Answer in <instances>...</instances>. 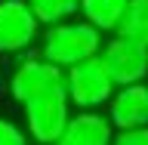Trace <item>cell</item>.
<instances>
[{
  "instance_id": "obj_4",
  "label": "cell",
  "mask_w": 148,
  "mask_h": 145,
  "mask_svg": "<svg viewBox=\"0 0 148 145\" xmlns=\"http://www.w3.org/2000/svg\"><path fill=\"white\" fill-rule=\"evenodd\" d=\"M59 87H65V68L49 62L43 53L40 56H25L9 71V96L18 105H25V102L43 96V93H53Z\"/></svg>"
},
{
  "instance_id": "obj_6",
  "label": "cell",
  "mask_w": 148,
  "mask_h": 145,
  "mask_svg": "<svg viewBox=\"0 0 148 145\" xmlns=\"http://www.w3.org/2000/svg\"><path fill=\"white\" fill-rule=\"evenodd\" d=\"M102 62L111 71L117 87H127V83H139L148 77V46L139 43V40H130V37L117 34L105 40L102 46Z\"/></svg>"
},
{
  "instance_id": "obj_12",
  "label": "cell",
  "mask_w": 148,
  "mask_h": 145,
  "mask_svg": "<svg viewBox=\"0 0 148 145\" xmlns=\"http://www.w3.org/2000/svg\"><path fill=\"white\" fill-rule=\"evenodd\" d=\"M28 142H31L28 130H22L9 118H0V145H28Z\"/></svg>"
},
{
  "instance_id": "obj_5",
  "label": "cell",
  "mask_w": 148,
  "mask_h": 145,
  "mask_svg": "<svg viewBox=\"0 0 148 145\" xmlns=\"http://www.w3.org/2000/svg\"><path fill=\"white\" fill-rule=\"evenodd\" d=\"M40 34V19L28 0H0V53H25Z\"/></svg>"
},
{
  "instance_id": "obj_2",
  "label": "cell",
  "mask_w": 148,
  "mask_h": 145,
  "mask_svg": "<svg viewBox=\"0 0 148 145\" xmlns=\"http://www.w3.org/2000/svg\"><path fill=\"white\" fill-rule=\"evenodd\" d=\"M65 87H68V99L77 111L102 108L117 93V83L105 68L102 56H92V59H83L71 68H65Z\"/></svg>"
},
{
  "instance_id": "obj_1",
  "label": "cell",
  "mask_w": 148,
  "mask_h": 145,
  "mask_svg": "<svg viewBox=\"0 0 148 145\" xmlns=\"http://www.w3.org/2000/svg\"><path fill=\"white\" fill-rule=\"evenodd\" d=\"M102 34H105V31L90 25L86 19H80V22L65 19V22L46 25L43 40H40V53H43L49 62L62 65V68H71V65L102 53V46H105Z\"/></svg>"
},
{
  "instance_id": "obj_3",
  "label": "cell",
  "mask_w": 148,
  "mask_h": 145,
  "mask_svg": "<svg viewBox=\"0 0 148 145\" xmlns=\"http://www.w3.org/2000/svg\"><path fill=\"white\" fill-rule=\"evenodd\" d=\"M25 111V130L37 145H56L71 120V99L68 87H59L53 93H43L37 99L22 105Z\"/></svg>"
},
{
  "instance_id": "obj_11",
  "label": "cell",
  "mask_w": 148,
  "mask_h": 145,
  "mask_svg": "<svg viewBox=\"0 0 148 145\" xmlns=\"http://www.w3.org/2000/svg\"><path fill=\"white\" fill-rule=\"evenodd\" d=\"M34 16L40 19V25H56V22H65V19H74L80 12V0H28Z\"/></svg>"
},
{
  "instance_id": "obj_8",
  "label": "cell",
  "mask_w": 148,
  "mask_h": 145,
  "mask_svg": "<svg viewBox=\"0 0 148 145\" xmlns=\"http://www.w3.org/2000/svg\"><path fill=\"white\" fill-rule=\"evenodd\" d=\"M114 124H111L108 114H102L99 108L90 111H77L71 114L65 133L59 136L56 145H111L114 142Z\"/></svg>"
},
{
  "instance_id": "obj_9",
  "label": "cell",
  "mask_w": 148,
  "mask_h": 145,
  "mask_svg": "<svg viewBox=\"0 0 148 145\" xmlns=\"http://www.w3.org/2000/svg\"><path fill=\"white\" fill-rule=\"evenodd\" d=\"M130 0H80V16L99 31H117Z\"/></svg>"
},
{
  "instance_id": "obj_13",
  "label": "cell",
  "mask_w": 148,
  "mask_h": 145,
  "mask_svg": "<svg viewBox=\"0 0 148 145\" xmlns=\"http://www.w3.org/2000/svg\"><path fill=\"white\" fill-rule=\"evenodd\" d=\"M111 145H148V127H130V130H117Z\"/></svg>"
},
{
  "instance_id": "obj_10",
  "label": "cell",
  "mask_w": 148,
  "mask_h": 145,
  "mask_svg": "<svg viewBox=\"0 0 148 145\" xmlns=\"http://www.w3.org/2000/svg\"><path fill=\"white\" fill-rule=\"evenodd\" d=\"M117 34L148 46V0H130L127 3L120 25H117Z\"/></svg>"
},
{
  "instance_id": "obj_7",
  "label": "cell",
  "mask_w": 148,
  "mask_h": 145,
  "mask_svg": "<svg viewBox=\"0 0 148 145\" xmlns=\"http://www.w3.org/2000/svg\"><path fill=\"white\" fill-rule=\"evenodd\" d=\"M114 130H130V127H148V83H127L117 87V93L111 96L105 105Z\"/></svg>"
}]
</instances>
